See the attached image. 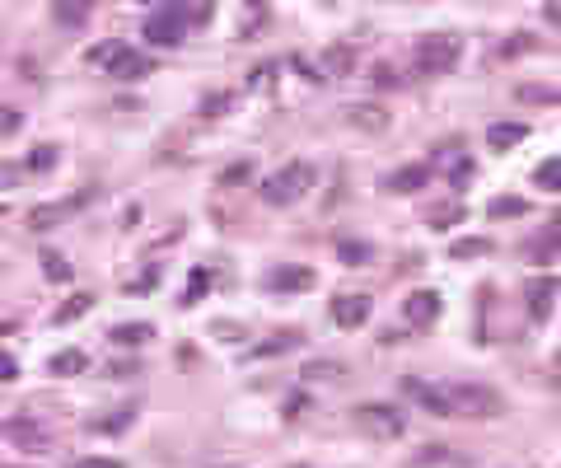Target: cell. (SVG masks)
<instances>
[{
	"mask_svg": "<svg viewBox=\"0 0 561 468\" xmlns=\"http://www.w3.org/2000/svg\"><path fill=\"white\" fill-rule=\"evenodd\" d=\"M449 394V413L454 417H472V421H491L506 413V398L487 389V384H445Z\"/></svg>",
	"mask_w": 561,
	"mask_h": 468,
	"instance_id": "cell-1",
	"label": "cell"
},
{
	"mask_svg": "<svg viewBox=\"0 0 561 468\" xmlns=\"http://www.w3.org/2000/svg\"><path fill=\"white\" fill-rule=\"evenodd\" d=\"M187 24H192V0H164L159 10H150L145 19V38L155 47H178L187 38Z\"/></svg>",
	"mask_w": 561,
	"mask_h": 468,
	"instance_id": "cell-2",
	"label": "cell"
},
{
	"mask_svg": "<svg viewBox=\"0 0 561 468\" xmlns=\"http://www.w3.org/2000/svg\"><path fill=\"white\" fill-rule=\"evenodd\" d=\"M309 188H314V169L295 159V165L276 169L272 178L262 183V201H267V207H295L300 197H309Z\"/></svg>",
	"mask_w": 561,
	"mask_h": 468,
	"instance_id": "cell-3",
	"label": "cell"
},
{
	"mask_svg": "<svg viewBox=\"0 0 561 468\" xmlns=\"http://www.w3.org/2000/svg\"><path fill=\"white\" fill-rule=\"evenodd\" d=\"M459 52H463V43L454 33H426V38H417V71L421 75H445V71H454Z\"/></svg>",
	"mask_w": 561,
	"mask_h": 468,
	"instance_id": "cell-4",
	"label": "cell"
},
{
	"mask_svg": "<svg viewBox=\"0 0 561 468\" xmlns=\"http://www.w3.org/2000/svg\"><path fill=\"white\" fill-rule=\"evenodd\" d=\"M351 421H356L365 436H374V440H398L407 431V417L393 408V403H361V408L351 413Z\"/></svg>",
	"mask_w": 561,
	"mask_h": 468,
	"instance_id": "cell-5",
	"label": "cell"
},
{
	"mask_svg": "<svg viewBox=\"0 0 561 468\" xmlns=\"http://www.w3.org/2000/svg\"><path fill=\"white\" fill-rule=\"evenodd\" d=\"M370 314H374L370 295H337L332 300V323H337V328H365Z\"/></svg>",
	"mask_w": 561,
	"mask_h": 468,
	"instance_id": "cell-6",
	"label": "cell"
},
{
	"mask_svg": "<svg viewBox=\"0 0 561 468\" xmlns=\"http://www.w3.org/2000/svg\"><path fill=\"white\" fill-rule=\"evenodd\" d=\"M440 291H412L407 300H403V319L412 323V328H430L435 319H440Z\"/></svg>",
	"mask_w": 561,
	"mask_h": 468,
	"instance_id": "cell-7",
	"label": "cell"
},
{
	"mask_svg": "<svg viewBox=\"0 0 561 468\" xmlns=\"http://www.w3.org/2000/svg\"><path fill=\"white\" fill-rule=\"evenodd\" d=\"M103 71H108L113 80H145V75L155 71V61L145 56V52H136V47H117L113 61H108Z\"/></svg>",
	"mask_w": 561,
	"mask_h": 468,
	"instance_id": "cell-8",
	"label": "cell"
},
{
	"mask_svg": "<svg viewBox=\"0 0 561 468\" xmlns=\"http://www.w3.org/2000/svg\"><path fill=\"white\" fill-rule=\"evenodd\" d=\"M262 286L272 291V295H295V291L314 286V272H309V268H272V272L262 277Z\"/></svg>",
	"mask_w": 561,
	"mask_h": 468,
	"instance_id": "cell-9",
	"label": "cell"
},
{
	"mask_svg": "<svg viewBox=\"0 0 561 468\" xmlns=\"http://www.w3.org/2000/svg\"><path fill=\"white\" fill-rule=\"evenodd\" d=\"M524 300H529V314L543 323L552 314V300H557V277H529L524 281Z\"/></svg>",
	"mask_w": 561,
	"mask_h": 468,
	"instance_id": "cell-10",
	"label": "cell"
},
{
	"mask_svg": "<svg viewBox=\"0 0 561 468\" xmlns=\"http://www.w3.org/2000/svg\"><path fill=\"white\" fill-rule=\"evenodd\" d=\"M342 117H346V127L370 132V136L388 132V113H384L379 104H346V108H342Z\"/></svg>",
	"mask_w": 561,
	"mask_h": 468,
	"instance_id": "cell-11",
	"label": "cell"
},
{
	"mask_svg": "<svg viewBox=\"0 0 561 468\" xmlns=\"http://www.w3.org/2000/svg\"><path fill=\"white\" fill-rule=\"evenodd\" d=\"M319 66H323V75H332V80L356 75V47H351V43H327L323 56H319Z\"/></svg>",
	"mask_w": 561,
	"mask_h": 468,
	"instance_id": "cell-12",
	"label": "cell"
},
{
	"mask_svg": "<svg viewBox=\"0 0 561 468\" xmlns=\"http://www.w3.org/2000/svg\"><path fill=\"white\" fill-rule=\"evenodd\" d=\"M407 394L417 398L430 417H454V413H449V394H445V384H421V379H407Z\"/></svg>",
	"mask_w": 561,
	"mask_h": 468,
	"instance_id": "cell-13",
	"label": "cell"
},
{
	"mask_svg": "<svg viewBox=\"0 0 561 468\" xmlns=\"http://www.w3.org/2000/svg\"><path fill=\"white\" fill-rule=\"evenodd\" d=\"M267 19H272V5H267V0H243V10H239V38L243 43H258Z\"/></svg>",
	"mask_w": 561,
	"mask_h": 468,
	"instance_id": "cell-14",
	"label": "cell"
},
{
	"mask_svg": "<svg viewBox=\"0 0 561 468\" xmlns=\"http://www.w3.org/2000/svg\"><path fill=\"white\" fill-rule=\"evenodd\" d=\"M430 183V165H403L398 174H388L384 178V188L388 192H398V197H407V192H421Z\"/></svg>",
	"mask_w": 561,
	"mask_h": 468,
	"instance_id": "cell-15",
	"label": "cell"
},
{
	"mask_svg": "<svg viewBox=\"0 0 561 468\" xmlns=\"http://www.w3.org/2000/svg\"><path fill=\"white\" fill-rule=\"evenodd\" d=\"M524 136H529L524 122H491V127H487V146H491V150H510V146H519Z\"/></svg>",
	"mask_w": 561,
	"mask_h": 468,
	"instance_id": "cell-16",
	"label": "cell"
},
{
	"mask_svg": "<svg viewBox=\"0 0 561 468\" xmlns=\"http://www.w3.org/2000/svg\"><path fill=\"white\" fill-rule=\"evenodd\" d=\"M5 436L19 445V450H43V426H38V421H29V417H19V421H10L5 426Z\"/></svg>",
	"mask_w": 561,
	"mask_h": 468,
	"instance_id": "cell-17",
	"label": "cell"
},
{
	"mask_svg": "<svg viewBox=\"0 0 561 468\" xmlns=\"http://www.w3.org/2000/svg\"><path fill=\"white\" fill-rule=\"evenodd\" d=\"M150 337H155V328H150V323H117V328L108 333V342H113V347H145Z\"/></svg>",
	"mask_w": 561,
	"mask_h": 468,
	"instance_id": "cell-18",
	"label": "cell"
},
{
	"mask_svg": "<svg viewBox=\"0 0 561 468\" xmlns=\"http://www.w3.org/2000/svg\"><path fill=\"white\" fill-rule=\"evenodd\" d=\"M52 14H56L66 29H80V24L89 19V0H52Z\"/></svg>",
	"mask_w": 561,
	"mask_h": 468,
	"instance_id": "cell-19",
	"label": "cell"
},
{
	"mask_svg": "<svg viewBox=\"0 0 561 468\" xmlns=\"http://www.w3.org/2000/svg\"><path fill=\"white\" fill-rule=\"evenodd\" d=\"M89 310H94V295H89V291H75V295H71V300L52 314V323H75L80 314H89Z\"/></svg>",
	"mask_w": 561,
	"mask_h": 468,
	"instance_id": "cell-20",
	"label": "cell"
},
{
	"mask_svg": "<svg viewBox=\"0 0 561 468\" xmlns=\"http://www.w3.org/2000/svg\"><path fill=\"white\" fill-rule=\"evenodd\" d=\"M85 352H75V347H66V352H56L52 361H47V370L52 375H80V370H85Z\"/></svg>",
	"mask_w": 561,
	"mask_h": 468,
	"instance_id": "cell-21",
	"label": "cell"
},
{
	"mask_svg": "<svg viewBox=\"0 0 561 468\" xmlns=\"http://www.w3.org/2000/svg\"><path fill=\"white\" fill-rule=\"evenodd\" d=\"M459 220H463V207H459V201H440V207H430L426 225H430V230H449V225H459Z\"/></svg>",
	"mask_w": 561,
	"mask_h": 468,
	"instance_id": "cell-22",
	"label": "cell"
},
{
	"mask_svg": "<svg viewBox=\"0 0 561 468\" xmlns=\"http://www.w3.org/2000/svg\"><path fill=\"white\" fill-rule=\"evenodd\" d=\"M300 342H304L300 333H276L272 342H262V347H253V356H258V361H267V356H285V352H295Z\"/></svg>",
	"mask_w": 561,
	"mask_h": 468,
	"instance_id": "cell-23",
	"label": "cell"
},
{
	"mask_svg": "<svg viewBox=\"0 0 561 468\" xmlns=\"http://www.w3.org/2000/svg\"><path fill=\"white\" fill-rule=\"evenodd\" d=\"M524 211H529V201H524V197H496L491 207H487L491 220H514V216H524Z\"/></svg>",
	"mask_w": 561,
	"mask_h": 468,
	"instance_id": "cell-24",
	"label": "cell"
},
{
	"mask_svg": "<svg viewBox=\"0 0 561 468\" xmlns=\"http://www.w3.org/2000/svg\"><path fill=\"white\" fill-rule=\"evenodd\" d=\"M337 258L346 262V268H365V262L374 258V249H370V243H356V239H342L337 243Z\"/></svg>",
	"mask_w": 561,
	"mask_h": 468,
	"instance_id": "cell-25",
	"label": "cell"
},
{
	"mask_svg": "<svg viewBox=\"0 0 561 468\" xmlns=\"http://www.w3.org/2000/svg\"><path fill=\"white\" fill-rule=\"evenodd\" d=\"M533 258H552V253H561V211L552 216V225H548V234H543V243H533L529 249Z\"/></svg>",
	"mask_w": 561,
	"mask_h": 468,
	"instance_id": "cell-26",
	"label": "cell"
},
{
	"mask_svg": "<svg viewBox=\"0 0 561 468\" xmlns=\"http://www.w3.org/2000/svg\"><path fill=\"white\" fill-rule=\"evenodd\" d=\"M533 183H538L543 192H561V159H543L538 174H533Z\"/></svg>",
	"mask_w": 561,
	"mask_h": 468,
	"instance_id": "cell-27",
	"label": "cell"
},
{
	"mask_svg": "<svg viewBox=\"0 0 561 468\" xmlns=\"http://www.w3.org/2000/svg\"><path fill=\"white\" fill-rule=\"evenodd\" d=\"M487 253H491V239H459V243L449 249L454 262H463V258H487Z\"/></svg>",
	"mask_w": 561,
	"mask_h": 468,
	"instance_id": "cell-28",
	"label": "cell"
},
{
	"mask_svg": "<svg viewBox=\"0 0 561 468\" xmlns=\"http://www.w3.org/2000/svg\"><path fill=\"white\" fill-rule=\"evenodd\" d=\"M211 286H216V272L197 268V272H192V281H187V291H183V304H197V300H201V291H211Z\"/></svg>",
	"mask_w": 561,
	"mask_h": 468,
	"instance_id": "cell-29",
	"label": "cell"
},
{
	"mask_svg": "<svg viewBox=\"0 0 561 468\" xmlns=\"http://www.w3.org/2000/svg\"><path fill=\"white\" fill-rule=\"evenodd\" d=\"M519 104H561V89H548V85H519Z\"/></svg>",
	"mask_w": 561,
	"mask_h": 468,
	"instance_id": "cell-30",
	"label": "cell"
},
{
	"mask_svg": "<svg viewBox=\"0 0 561 468\" xmlns=\"http://www.w3.org/2000/svg\"><path fill=\"white\" fill-rule=\"evenodd\" d=\"M61 216H66V207H33L29 211V230H52Z\"/></svg>",
	"mask_w": 561,
	"mask_h": 468,
	"instance_id": "cell-31",
	"label": "cell"
},
{
	"mask_svg": "<svg viewBox=\"0 0 561 468\" xmlns=\"http://www.w3.org/2000/svg\"><path fill=\"white\" fill-rule=\"evenodd\" d=\"M43 277L47 281H71V262L61 253H43Z\"/></svg>",
	"mask_w": 561,
	"mask_h": 468,
	"instance_id": "cell-32",
	"label": "cell"
},
{
	"mask_svg": "<svg viewBox=\"0 0 561 468\" xmlns=\"http://www.w3.org/2000/svg\"><path fill=\"white\" fill-rule=\"evenodd\" d=\"M342 375V361H309L304 365V379H337Z\"/></svg>",
	"mask_w": 561,
	"mask_h": 468,
	"instance_id": "cell-33",
	"label": "cell"
},
{
	"mask_svg": "<svg viewBox=\"0 0 561 468\" xmlns=\"http://www.w3.org/2000/svg\"><path fill=\"white\" fill-rule=\"evenodd\" d=\"M56 165V146H33V155H29V169L33 174H47Z\"/></svg>",
	"mask_w": 561,
	"mask_h": 468,
	"instance_id": "cell-34",
	"label": "cell"
},
{
	"mask_svg": "<svg viewBox=\"0 0 561 468\" xmlns=\"http://www.w3.org/2000/svg\"><path fill=\"white\" fill-rule=\"evenodd\" d=\"M370 80H374V89H398V85H403V75L393 71V66H374Z\"/></svg>",
	"mask_w": 561,
	"mask_h": 468,
	"instance_id": "cell-35",
	"label": "cell"
},
{
	"mask_svg": "<svg viewBox=\"0 0 561 468\" xmlns=\"http://www.w3.org/2000/svg\"><path fill=\"white\" fill-rule=\"evenodd\" d=\"M132 417H136L132 408H117V417H108V421H89V431H122Z\"/></svg>",
	"mask_w": 561,
	"mask_h": 468,
	"instance_id": "cell-36",
	"label": "cell"
},
{
	"mask_svg": "<svg viewBox=\"0 0 561 468\" xmlns=\"http://www.w3.org/2000/svg\"><path fill=\"white\" fill-rule=\"evenodd\" d=\"M248 178H253V165H248V159H243V165H230V169L220 174L225 188H234V183H248Z\"/></svg>",
	"mask_w": 561,
	"mask_h": 468,
	"instance_id": "cell-37",
	"label": "cell"
},
{
	"mask_svg": "<svg viewBox=\"0 0 561 468\" xmlns=\"http://www.w3.org/2000/svg\"><path fill=\"white\" fill-rule=\"evenodd\" d=\"M230 104H234V94H211V98H201V113L206 117H220Z\"/></svg>",
	"mask_w": 561,
	"mask_h": 468,
	"instance_id": "cell-38",
	"label": "cell"
},
{
	"mask_svg": "<svg viewBox=\"0 0 561 468\" xmlns=\"http://www.w3.org/2000/svg\"><path fill=\"white\" fill-rule=\"evenodd\" d=\"M117 47H122V43H103V47H89V66H108Z\"/></svg>",
	"mask_w": 561,
	"mask_h": 468,
	"instance_id": "cell-39",
	"label": "cell"
},
{
	"mask_svg": "<svg viewBox=\"0 0 561 468\" xmlns=\"http://www.w3.org/2000/svg\"><path fill=\"white\" fill-rule=\"evenodd\" d=\"M108 375H113V379H132V375H140V365H136V361H113Z\"/></svg>",
	"mask_w": 561,
	"mask_h": 468,
	"instance_id": "cell-40",
	"label": "cell"
},
{
	"mask_svg": "<svg viewBox=\"0 0 561 468\" xmlns=\"http://www.w3.org/2000/svg\"><path fill=\"white\" fill-rule=\"evenodd\" d=\"M10 379H19V361L10 352H0V384H10Z\"/></svg>",
	"mask_w": 561,
	"mask_h": 468,
	"instance_id": "cell-41",
	"label": "cell"
},
{
	"mask_svg": "<svg viewBox=\"0 0 561 468\" xmlns=\"http://www.w3.org/2000/svg\"><path fill=\"white\" fill-rule=\"evenodd\" d=\"M211 14H216L211 0H192V24H211Z\"/></svg>",
	"mask_w": 561,
	"mask_h": 468,
	"instance_id": "cell-42",
	"label": "cell"
},
{
	"mask_svg": "<svg viewBox=\"0 0 561 468\" xmlns=\"http://www.w3.org/2000/svg\"><path fill=\"white\" fill-rule=\"evenodd\" d=\"M272 75H276V66H258L253 80H248V89H267V85H272Z\"/></svg>",
	"mask_w": 561,
	"mask_h": 468,
	"instance_id": "cell-43",
	"label": "cell"
},
{
	"mask_svg": "<svg viewBox=\"0 0 561 468\" xmlns=\"http://www.w3.org/2000/svg\"><path fill=\"white\" fill-rule=\"evenodd\" d=\"M71 468H122L117 459H80V464H71Z\"/></svg>",
	"mask_w": 561,
	"mask_h": 468,
	"instance_id": "cell-44",
	"label": "cell"
},
{
	"mask_svg": "<svg viewBox=\"0 0 561 468\" xmlns=\"http://www.w3.org/2000/svg\"><path fill=\"white\" fill-rule=\"evenodd\" d=\"M10 183H19V165H0V188H10Z\"/></svg>",
	"mask_w": 561,
	"mask_h": 468,
	"instance_id": "cell-45",
	"label": "cell"
},
{
	"mask_svg": "<svg viewBox=\"0 0 561 468\" xmlns=\"http://www.w3.org/2000/svg\"><path fill=\"white\" fill-rule=\"evenodd\" d=\"M14 122H19L14 108H0V132H14Z\"/></svg>",
	"mask_w": 561,
	"mask_h": 468,
	"instance_id": "cell-46",
	"label": "cell"
},
{
	"mask_svg": "<svg viewBox=\"0 0 561 468\" xmlns=\"http://www.w3.org/2000/svg\"><path fill=\"white\" fill-rule=\"evenodd\" d=\"M300 413H304V398H290V403H285V417H290V421H295Z\"/></svg>",
	"mask_w": 561,
	"mask_h": 468,
	"instance_id": "cell-47",
	"label": "cell"
},
{
	"mask_svg": "<svg viewBox=\"0 0 561 468\" xmlns=\"http://www.w3.org/2000/svg\"><path fill=\"white\" fill-rule=\"evenodd\" d=\"M323 5H337V0H323Z\"/></svg>",
	"mask_w": 561,
	"mask_h": 468,
	"instance_id": "cell-48",
	"label": "cell"
},
{
	"mask_svg": "<svg viewBox=\"0 0 561 468\" xmlns=\"http://www.w3.org/2000/svg\"><path fill=\"white\" fill-rule=\"evenodd\" d=\"M557 361H561V347H557Z\"/></svg>",
	"mask_w": 561,
	"mask_h": 468,
	"instance_id": "cell-49",
	"label": "cell"
}]
</instances>
